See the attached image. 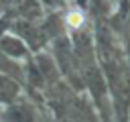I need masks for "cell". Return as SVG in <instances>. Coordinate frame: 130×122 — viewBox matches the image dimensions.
<instances>
[{
  "label": "cell",
  "mask_w": 130,
  "mask_h": 122,
  "mask_svg": "<svg viewBox=\"0 0 130 122\" xmlns=\"http://www.w3.org/2000/svg\"><path fill=\"white\" fill-rule=\"evenodd\" d=\"M83 14L79 12V10H71L67 16H65V22H67V26H71V28H79L81 24H83Z\"/></svg>",
  "instance_id": "cell-1"
}]
</instances>
